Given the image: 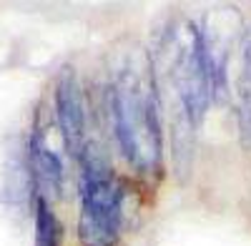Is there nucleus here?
<instances>
[{
  "label": "nucleus",
  "mask_w": 251,
  "mask_h": 246,
  "mask_svg": "<svg viewBox=\"0 0 251 246\" xmlns=\"http://www.w3.org/2000/svg\"><path fill=\"white\" fill-rule=\"evenodd\" d=\"M80 163V246H116L123 221V189L106 158L91 146Z\"/></svg>",
  "instance_id": "f03ea898"
},
{
  "label": "nucleus",
  "mask_w": 251,
  "mask_h": 246,
  "mask_svg": "<svg viewBox=\"0 0 251 246\" xmlns=\"http://www.w3.org/2000/svg\"><path fill=\"white\" fill-rule=\"evenodd\" d=\"M55 116L60 138L66 143V151L73 158H83L88 148V118H86V100L73 71H63L55 83Z\"/></svg>",
  "instance_id": "20e7f679"
},
{
  "label": "nucleus",
  "mask_w": 251,
  "mask_h": 246,
  "mask_svg": "<svg viewBox=\"0 0 251 246\" xmlns=\"http://www.w3.org/2000/svg\"><path fill=\"white\" fill-rule=\"evenodd\" d=\"M28 176L33 178V191L38 198H58L63 194V161L58 153L46 143V136L40 128H35L28 138Z\"/></svg>",
  "instance_id": "39448f33"
},
{
  "label": "nucleus",
  "mask_w": 251,
  "mask_h": 246,
  "mask_svg": "<svg viewBox=\"0 0 251 246\" xmlns=\"http://www.w3.org/2000/svg\"><path fill=\"white\" fill-rule=\"evenodd\" d=\"M166 63L188 123L199 126L211 106L214 86L206 71L201 33L194 25H178L171 30L166 40Z\"/></svg>",
  "instance_id": "7ed1b4c3"
},
{
  "label": "nucleus",
  "mask_w": 251,
  "mask_h": 246,
  "mask_svg": "<svg viewBox=\"0 0 251 246\" xmlns=\"http://www.w3.org/2000/svg\"><path fill=\"white\" fill-rule=\"evenodd\" d=\"M111 106L116 138L128 166L138 173H153L161 166V121L153 86L126 71L113 83Z\"/></svg>",
  "instance_id": "f257e3e1"
},
{
  "label": "nucleus",
  "mask_w": 251,
  "mask_h": 246,
  "mask_svg": "<svg viewBox=\"0 0 251 246\" xmlns=\"http://www.w3.org/2000/svg\"><path fill=\"white\" fill-rule=\"evenodd\" d=\"M60 223L46 198L35 196V246H58Z\"/></svg>",
  "instance_id": "423d86ee"
},
{
  "label": "nucleus",
  "mask_w": 251,
  "mask_h": 246,
  "mask_svg": "<svg viewBox=\"0 0 251 246\" xmlns=\"http://www.w3.org/2000/svg\"><path fill=\"white\" fill-rule=\"evenodd\" d=\"M241 73H239V96H241V106L246 111V116L251 113V30L244 35L241 40Z\"/></svg>",
  "instance_id": "0eeeda50"
}]
</instances>
